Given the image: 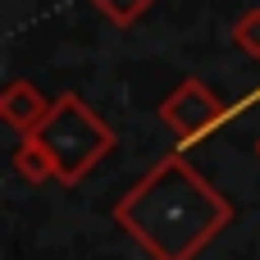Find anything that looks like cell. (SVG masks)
I'll list each match as a JSON object with an SVG mask.
<instances>
[{
    "label": "cell",
    "mask_w": 260,
    "mask_h": 260,
    "mask_svg": "<svg viewBox=\"0 0 260 260\" xmlns=\"http://www.w3.org/2000/svg\"><path fill=\"white\" fill-rule=\"evenodd\" d=\"M114 224L142 242L151 260H197L233 224V201L215 192L183 155H169L119 197Z\"/></svg>",
    "instance_id": "6da1fadb"
},
{
    "label": "cell",
    "mask_w": 260,
    "mask_h": 260,
    "mask_svg": "<svg viewBox=\"0 0 260 260\" xmlns=\"http://www.w3.org/2000/svg\"><path fill=\"white\" fill-rule=\"evenodd\" d=\"M46 151H50V160H55V174H59V183H82L110 151H114V128L110 123H101L96 119V110L82 101V96H59L55 101V110L46 114V123L32 133Z\"/></svg>",
    "instance_id": "7a4b0ae2"
},
{
    "label": "cell",
    "mask_w": 260,
    "mask_h": 260,
    "mask_svg": "<svg viewBox=\"0 0 260 260\" xmlns=\"http://www.w3.org/2000/svg\"><path fill=\"white\" fill-rule=\"evenodd\" d=\"M160 119H165V128L178 137V146H192V142H201V137L224 119V101H219L201 78H183V82L165 96Z\"/></svg>",
    "instance_id": "3957f363"
},
{
    "label": "cell",
    "mask_w": 260,
    "mask_h": 260,
    "mask_svg": "<svg viewBox=\"0 0 260 260\" xmlns=\"http://www.w3.org/2000/svg\"><path fill=\"white\" fill-rule=\"evenodd\" d=\"M50 110H55V101H46V91H41L37 82H27V78H14V82L0 91V119H5L14 133H23V137L37 133Z\"/></svg>",
    "instance_id": "277c9868"
},
{
    "label": "cell",
    "mask_w": 260,
    "mask_h": 260,
    "mask_svg": "<svg viewBox=\"0 0 260 260\" xmlns=\"http://www.w3.org/2000/svg\"><path fill=\"white\" fill-rule=\"evenodd\" d=\"M14 169H18V178H27V183H50V178H59V174H55L50 151H46L32 133L14 146Z\"/></svg>",
    "instance_id": "5b68a950"
},
{
    "label": "cell",
    "mask_w": 260,
    "mask_h": 260,
    "mask_svg": "<svg viewBox=\"0 0 260 260\" xmlns=\"http://www.w3.org/2000/svg\"><path fill=\"white\" fill-rule=\"evenodd\" d=\"M91 5H96V9L114 23V27H133V23H137V18H142L155 0H91Z\"/></svg>",
    "instance_id": "8992f818"
},
{
    "label": "cell",
    "mask_w": 260,
    "mask_h": 260,
    "mask_svg": "<svg viewBox=\"0 0 260 260\" xmlns=\"http://www.w3.org/2000/svg\"><path fill=\"white\" fill-rule=\"evenodd\" d=\"M233 46H238L242 55L260 59V5H256V9H247V14L233 23Z\"/></svg>",
    "instance_id": "52a82bcc"
}]
</instances>
